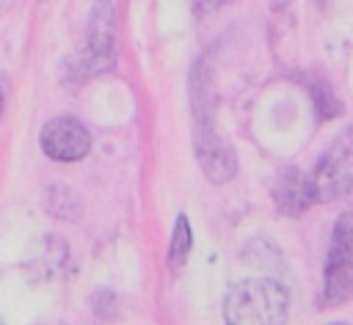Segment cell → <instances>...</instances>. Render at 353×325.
<instances>
[{
    "label": "cell",
    "mask_w": 353,
    "mask_h": 325,
    "mask_svg": "<svg viewBox=\"0 0 353 325\" xmlns=\"http://www.w3.org/2000/svg\"><path fill=\"white\" fill-rule=\"evenodd\" d=\"M223 314L232 325H279L287 322L290 295L273 278H245L226 292Z\"/></svg>",
    "instance_id": "1"
},
{
    "label": "cell",
    "mask_w": 353,
    "mask_h": 325,
    "mask_svg": "<svg viewBox=\"0 0 353 325\" xmlns=\"http://www.w3.org/2000/svg\"><path fill=\"white\" fill-rule=\"evenodd\" d=\"M353 297V212H342L331 231L323 270V308H336Z\"/></svg>",
    "instance_id": "2"
},
{
    "label": "cell",
    "mask_w": 353,
    "mask_h": 325,
    "mask_svg": "<svg viewBox=\"0 0 353 325\" xmlns=\"http://www.w3.org/2000/svg\"><path fill=\"white\" fill-rule=\"evenodd\" d=\"M309 179L317 204L342 198L353 190V127L342 129L331 140V146L317 157Z\"/></svg>",
    "instance_id": "3"
},
{
    "label": "cell",
    "mask_w": 353,
    "mask_h": 325,
    "mask_svg": "<svg viewBox=\"0 0 353 325\" xmlns=\"http://www.w3.org/2000/svg\"><path fill=\"white\" fill-rule=\"evenodd\" d=\"M39 143H41V151L47 157L61 160V162H74V160H83L88 154L91 135L83 127V121H77L72 116H58L41 127Z\"/></svg>",
    "instance_id": "4"
},
{
    "label": "cell",
    "mask_w": 353,
    "mask_h": 325,
    "mask_svg": "<svg viewBox=\"0 0 353 325\" xmlns=\"http://www.w3.org/2000/svg\"><path fill=\"white\" fill-rule=\"evenodd\" d=\"M199 116L201 118L196 127V157L201 162V171L212 182H226L237 171V157H234L232 146L215 132L212 118H207L204 113H199Z\"/></svg>",
    "instance_id": "5"
},
{
    "label": "cell",
    "mask_w": 353,
    "mask_h": 325,
    "mask_svg": "<svg viewBox=\"0 0 353 325\" xmlns=\"http://www.w3.org/2000/svg\"><path fill=\"white\" fill-rule=\"evenodd\" d=\"M273 201H276V207H279L281 215H301L303 209H309L312 204H317L309 174H303L298 168L281 171L279 179H276V185H273Z\"/></svg>",
    "instance_id": "6"
},
{
    "label": "cell",
    "mask_w": 353,
    "mask_h": 325,
    "mask_svg": "<svg viewBox=\"0 0 353 325\" xmlns=\"http://www.w3.org/2000/svg\"><path fill=\"white\" fill-rule=\"evenodd\" d=\"M105 8L108 6H102V11L94 17L91 30H88V41L80 52L83 72H88V74L102 72L113 63V22H110V14Z\"/></svg>",
    "instance_id": "7"
},
{
    "label": "cell",
    "mask_w": 353,
    "mask_h": 325,
    "mask_svg": "<svg viewBox=\"0 0 353 325\" xmlns=\"http://www.w3.org/2000/svg\"><path fill=\"white\" fill-rule=\"evenodd\" d=\"M190 248H193V234H190V223L185 215L176 218L174 223V234H171V248H168V264L171 270H179L188 256H190Z\"/></svg>",
    "instance_id": "8"
},
{
    "label": "cell",
    "mask_w": 353,
    "mask_h": 325,
    "mask_svg": "<svg viewBox=\"0 0 353 325\" xmlns=\"http://www.w3.org/2000/svg\"><path fill=\"white\" fill-rule=\"evenodd\" d=\"M229 3H234V0H190L196 14H212V11H218V8L229 6Z\"/></svg>",
    "instance_id": "9"
}]
</instances>
